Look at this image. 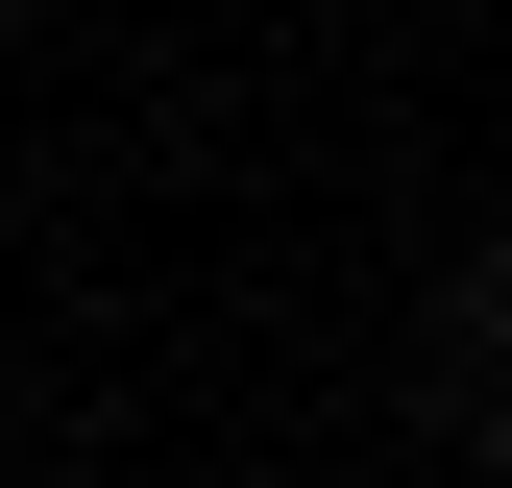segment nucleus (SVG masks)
<instances>
[{
  "label": "nucleus",
  "instance_id": "f257e3e1",
  "mask_svg": "<svg viewBox=\"0 0 512 488\" xmlns=\"http://www.w3.org/2000/svg\"><path fill=\"white\" fill-rule=\"evenodd\" d=\"M488 464H512V391H488Z\"/></svg>",
  "mask_w": 512,
  "mask_h": 488
}]
</instances>
